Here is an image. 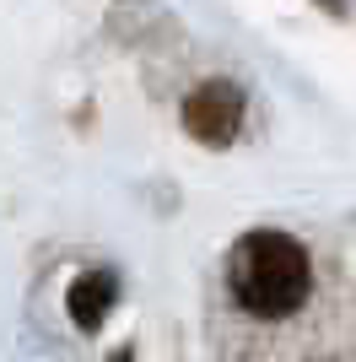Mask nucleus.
I'll list each match as a JSON object with an SVG mask.
<instances>
[{"mask_svg": "<svg viewBox=\"0 0 356 362\" xmlns=\"http://www.w3.org/2000/svg\"><path fill=\"white\" fill-rule=\"evenodd\" d=\"M237 119H243V92L232 81H206V87L189 92V103H184V124H189L194 141H206V146H227L237 136Z\"/></svg>", "mask_w": 356, "mask_h": 362, "instance_id": "obj_2", "label": "nucleus"}, {"mask_svg": "<svg viewBox=\"0 0 356 362\" xmlns=\"http://www.w3.org/2000/svg\"><path fill=\"white\" fill-rule=\"evenodd\" d=\"M324 6H329V11H340V0H324Z\"/></svg>", "mask_w": 356, "mask_h": 362, "instance_id": "obj_4", "label": "nucleus"}, {"mask_svg": "<svg viewBox=\"0 0 356 362\" xmlns=\"http://www.w3.org/2000/svg\"><path fill=\"white\" fill-rule=\"evenodd\" d=\"M227 292L254 319H292L313 298V259L292 233H243L227 255Z\"/></svg>", "mask_w": 356, "mask_h": 362, "instance_id": "obj_1", "label": "nucleus"}, {"mask_svg": "<svg viewBox=\"0 0 356 362\" xmlns=\"http://www.w3.org/2000/svg\"><path fill=\"white\" fill-rule=\"evenodd\" d=\"M108 308H114V276H108V271L81 276V281L71 287V319L81 325V330H97Z\"/></svg>", "mask_w": 356, "mask_h": 362, "instance_id": "obj_3", "label": "nucleus"}]
</instances>
